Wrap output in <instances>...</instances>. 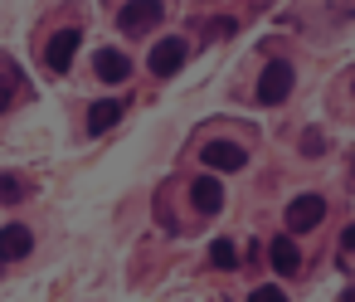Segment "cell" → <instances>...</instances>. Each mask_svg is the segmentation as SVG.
Segmentation results:
<instances>
[{
  "instance_id": "6da1fadb",
  "label": "cell",
  "mask_w": 355,
  "mask_h": 302,
  "mask_svg": "<svg viewBox=\"0 0 355 302\" xmlns=\"http://www.w3.org/2000/svg\"><path fill=\"white\" fill-rule=\"evenodd\" d=\"M326 219V200L321 195H292L287 205V234H311Z\"/></svg>"
},
{
  "instance_id": "7a4b0ae2",
  "label": "cell",
  "mask_w": 355,
  "mask_h": 302,
  "mask_svg": "<svg viewBox=\"0 0 355 302\" xmlns=\"http://www.w3.org/2000/svg\"><path fill=\"white\" fill-rule=\"evenodd\" d=\"M287 93H292V64H287V59H272V64L263 69V78H258V103L272 108V103H282Z\"/></svg>"
},
{
  "instance_id": "3957f363",
  "label": "cell",
  "mask_w": 355,
  "mask_h": 302,
  "mask_svg": "<svg viewBox=\"0 0 355 302\" xmlns=\"http://www.w3.org/2000/svg\"><path fill=\"white\" fill-rule=\"evenodd\" d=\"M161 0H127V6H122V35H146L151 25H161Z\"/></svg>"
},
{
  "instance_id": "277c9868",
  "label": "cell",
  "mask_w": 355,
  "mask_h": 302,
  "mask_svg": "<svg viewBox=\"0 0 355 302\" xmlns=\"http://www.w3.org/2000/svg\"><path fill=\"white\" fill-rule=\"evenodd\" d=\"M78 44H83V35H78V30H59V35L44 44V64H49L54 74H69V64H73Z\"/></svg>"
},
{
  "instance_id": "5b68a950",
  "label": "cell",
  "mask_w": 355,
  "mask_h": 302,
  "mask_svg": "<svg viewBox=\"0 0 355 302\" xmlns=\"http://www.w3.org/2000/svg\"><path fill=\"white\" fill-rule=\"evenodd\" d=\"M200 161H205L209 171H243L248 151H243L239 142H209V146L200 151Z\"/></svg>"
},
{
  "instance_id": "8992f818",
  "label": "cell",
  "mask_w": 355,
  "mask_h": 302,
  "mask_svg": "<svg viewBox=\"0 0 355 302\" xmlns=\"http://www.w3.org/2000/svg\"><path fill=\"white\" fill-rule=\"evenodd\" d=\"M93 74H98L103 83H122V78H132V59H127L122 49H98V54H93Z\"/></svg>"
},
{
  "instance_id": "52a82bcc",
  "label": "cell",
  "mask_w": 355,
  "mask_h": 302,
  "mask_svg": "<svg viewBox=\"0 0 355 302\" xmlns=\"http://www.w3.org/2000/svg\"><path fill=\"white\" fill-rule=\"evenodd\" d=\"M180 64H185V40H161V44L151 49V74H156V78H171Z\"/></svg>"
},
{
  "instance_id": "ba28073f",
  "label": "cell",
  "mask_w": 355,
  "mask_h": 302,
  "mask_svg": "<svg viewBox=\"0 0 355 302\" xmlns=\"http://www.w3.org/2000/svg\"><path fill=\"white\" fill-rule=\"evenodd\" d=\"M190 205H195L200 215H219V210H224V185H219L214 176H200V181L190 185Z\"/></svg>"
},
{
  "instance_id": "9c48e42d",
  "label": "cell",
  "mask_w": 355,
  "mask_h": 302,
  "mask_svg": "<svg viewBox=\"0 0 355 302\" xmlns=\"http://www.w3.org/2000/svg\"><path fill=\"white\" fill-rule=\"evenodd\" d=\"M30 249H35V234L25 224H6V229H0V258H6V263L30 258Z\"/></svg>"
},
{
  "instance_id": "30bf717a",
  "label": "cell",
  "mask_w": 355,
  "mask_h": 302,
  "mask_svg": "<svg viewBox=\"0 0 355 302\" xmlns=\"http://www.w3.org/2000/svg\"><path fill=\"white\" fill-rule=\"evenodd\" d=\"M268 263H272V273H297V268H302V253H297L292 234H277V239L268 244Z\"/></svg>"
},
{
  "instance_id": "8fae6325",
  "label": "cell",
  "mask_w": 355,
  "mask_h": 302,
  "mask_svg": "<svg viewBox=\"0 0 355 302\" xmlns=\"http://www.w3.org/2000/svg\"><path fill=\"white\" fill-rule=\"evenodd\" d=\"M117 117H122V103H117V98H107V103H93V108H88V132L98 137V132L117 127Z\"/></svg>"
},
{
  "instance_id": "7c38bea8",
  "label": "cell",
  "mask_w": 355,
  "mask_h": 302,
  "mask_svg": "<svg viewBox=\"0 0 355 302\" xmlns=\"http://www.w3.org/2000/svg\"><path fill=\"white\" fill-rule=\"evenodd\" d=\"M209 263H214V268H234V263H239L234 239H214V244H209Z\"/></svg>"
},
{
  "instance_id": "4fadbf2b",
  "label": "cell",
  "mask_w": 355,
  "mask_h": 302,
  "mask_svg": "<svg viewBox=\"0 0 355 302\" xmlns=\"http://www.w3.org/2000/svg\"><path fill=\"white\" fill-rule=\"evenodd\" d=\"M0 200H6V205L25 200V181H20V176H10V171H0Z\"/></svg>"
},
{
  "instance_id": "5bb4252c",
  "label": "cell",
  "mask_w": 355,
  "mask_h": 302,
  "mask_svg": "<svg viewBox=\"0 0 355 302\" xmlns=\"http://www.w3.org/2000/svg\"><path fill=\"white\" fill-rule=\"evenodd\" d=\"M15 103V74H0V112Z\"/></svg>"
},
{
  "instance_id": "9a60e30c",
  "label": "cell",
  "mask_w": 355,
  "mask_h": 302,
  "mask_svg": "<svg viewBox=\"0 0 355 302\" xmlns=\"http://www.w3.org/2000/svg\"><path fill=\"white\" fill-rule=\"evenodd\" d=\"M253 297H258V302H282V287H272V283H263V287H258Z\"/></svg>"
},
{
  "instance_id": "2e32d148",
  "label": "cell",
  "mask_w": 355,
  "mask_h": 302,
  "mask_svg": "<svg viewBox=\"0 0 355 302\" xmlns=\"http://www.w3.org/2000/svg\"><path fill=\"white\" fill-rule=\"evenodd\" d=\"M0 268H6V258H0Z\"/></svg>"
}]
</instances>
